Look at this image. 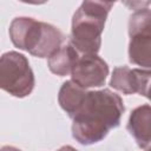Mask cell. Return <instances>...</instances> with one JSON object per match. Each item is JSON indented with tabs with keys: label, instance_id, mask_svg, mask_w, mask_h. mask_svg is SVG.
<instances>
[{
	"label": "cell",
	"instance_id": "obj_1",
	"mask_svg": "<svg viewBox=\"0 0 151 151\" xmlns=\"http://www.w3.org/2000/svg\"><path fill=\"white\" fill-rule=\"evenodd\" d=\"M123 99L110 88L88 91L83 106L72 118V137L81 145L101 142L120 124Z\"/></svg>",
	"mask_w": 151,
	"mask_h": 151
},
{
	"label": "cell",
	"instance_id": "obj_2",
	"mask_svg": "<svg viewBox=\"0 0 151 151\" xmlns=\"http://www.w3.org/2000/svg\"><path fill=\"white\" fill-rule=\"evenodd\" d=\"M12 44L38 58H50L65 41V34L55 26L29 17L14 18L8 27Z\"/></svg>",
	"mask_w": 151,
	"mask_h": 151
},
{
	"label": "cell",
	"instance_id": "obj_3",
	"mask_svg": "<svg viewBox=\"0 0 151 151\" xmlns=\"http://www.w3.org/2000/svg\"><path fill=\"white\" fill-rule=\"evenodd\" d=\"M112 1H84L72 18L68 42L81 54H97Z\"/></svg>",
	"mask_w": 151,
	"mask_h": 151
},
{
	"label": "cell",
	"instance_id": "obj_4",
	"mask_svg": "<svg viewBox=\"0 0 151 151\" xmlns=\"http://www.w3.org/2000/svg\"><path fill=\"white\" fill-rule=\"evenodd\" d=\"M35 78L27 58L17 52L8 51L0 58V87L17 98L29 96L34 88Z\"/></svg>",
	"mask_w": 151,
	"mask_h": 151
},
{
	"label": "cell",
	"instance_id": "obj_5",
	"mask_svg": "<svg viewBox=\"0 0 151 151\" xmlns=\"http://www.w3.org/2000/svg\"><path fill=\"white\" fill-rule=\"evenodd\" d=\"M107 76L109 66L97 54L80 55L71 73L72 80L86 90L104 86Z\"/></svg>",
	"mask_w": 151,
	"mask_h": 151
},
{
	"label": "cell",
	"instance_id": "obj_6",
	"mask_svg": "<svg viewBox=\"0 0 151 151\" xmlns=\"http://www.w3.org/2000/svg\"><path fill=\"white\" fill-rule=\"evenodd\" d=\"M126 129L137 145L147 150L151 147V105L144 104L133 109L130 113Z\"/></svg>",
	"mask_w": 151,
	"mask_h": 151
},
{
	"label": "cell",
	"instance_id": "obj_7",
	"mask_svg": "<svg viewBox=\"0 0 151 151\" xmlns=\"http://www.w3.org/2000/svg\"><path fill=\"white\" fill-rule=\"evenodd\" d=\"M87 92L86 88L79 86L72 79L63 83L58 93V103L70 118H73L80 110Z\"/></svg>",
	"mask_w": 151,
	"mask_h": 151
},
{
	"label": "cell",
	"instance_id": "obj_8",
	"mask_svg": "<svg viewBox=\"0 0 151 151\" xmlns=\"http://www.w3.org/2000/svg\"><path fill=\"white\" fill-rule=\"evenodd\" d=\"M129 60L137 66L151 68V29L130 35Z\"/></svg>",
	"mask_w": 151,
	"mask_h": 151
},
{
	"label": "cell",
	"instance_id": "obj_9",
	"mask_svg": "<svg viewBox=\"0 0 151 151\" xmlns=\"http://www.w3.org/2000/svg\"><path fill=\"white\" fill-rule=\"evenodd\" d=\"M81 54L68 42L58 48L48 59L47 66L50 71L59 77H65L72 73V70Z\"/></svg>",
	"mask_w": 151,
	"mask_h": 151
},
{
	"label": "cell",
	"instance_id": "obj_10",
	"mask_svg": "<svg viewBox=\"0 0 151 151\" xmlns=\"http://www.w3.org/2000/svg\"><path fill=\"white\" fill-rule=\"evenodd\" d=\"M110 86L124 94L137 93L138 86H137V77L134 73V68L132 70L126 65L114 67L111 76Z\"/></svg>",
	"mask_w": 151,
	"mask_h": 151
},
{
	"label": "cell",
	"instance_id": "obj_11",
	"mask_svg": "<svg viewBox=\"0 0 151 151\" xmlns=\"http://www.w3.org/2000/svg\"><path fill=\"white\" fill-rule=\"evenodd\" d=\"M151 29V8L134 11L129 18V35Z\"/></svg>",
	"mask_w": 151,
	"mask_h": 151
},
{
	"label": "cell",
	"instance_id": "obj_12",
	"mask_svg": "<svg viewBox=\"0 0 151 151\" xmlns=\"http://www.w3.org/2000/svg\"><path fill=\"white\" fill-rule=\"evenodd\" d=\"M134 73L137 77V86L140 96L151 100V70L134 68Z\"/></svg>",
	"mask_w": 151,
	"mask_h": 151
},
{
	"label": "cell",
	"instance_id": "obj_13",
	"mask_svg": "<svg viewBox=\"0 0 151 151\" xmlns=\"http://www.w3.org/2000/svg\"><path fill=\"white\" fill-rule=\"evenodd\" d=\"M0 151H21L20 149H18V147H15V146H11V145H5V146H2L1 147V150Z\"/></svg>",
	"mask_w": 151,
	"mask_h": 151
},
{
	"label": "cell",
	"instance_id": "obj_14",
	"mask_svg": "<svg viewBox=\"0 0 151 151\" xmlns=\"http://www.w3.org/2000/svg\"><path fill=\"white\" fill-rule=\"evenodd\" d=\"M57 151H78V150L74 149V147L71 146V145H64V146H61L60 149H58Z\"/></svg>",
	"mask_w": 151,
	"mask_h": 151
},
{
	"label": "cell",
	"instance_id": "obj_15",
	"mask_svg": "<svg viewBox=\"0 0 151 151\" xmlns=\"http://www.w3.org/2000/svg\"><path fill=\"white\" fill-rule=\"evenodd\" d=\"M147 151H151V147H150V149H147Z\"/></svg>",
	"mask_w": 151,
	"mask_h": 151
},
{
	"label": "cell",
	"instance_id": "obj_16",
	"mask_svg": "<svg viewBox=\"0 0 151 151\" xmlns=\"http://www.w3.org/2000/svg\"><path fill=\"white\" fill-rule=\"evenodd\" d=\"M146 151H147V150H146Z\"/></svg>",
	"mask_w": 151,
	"mask_h": 151
}]
</instances>
